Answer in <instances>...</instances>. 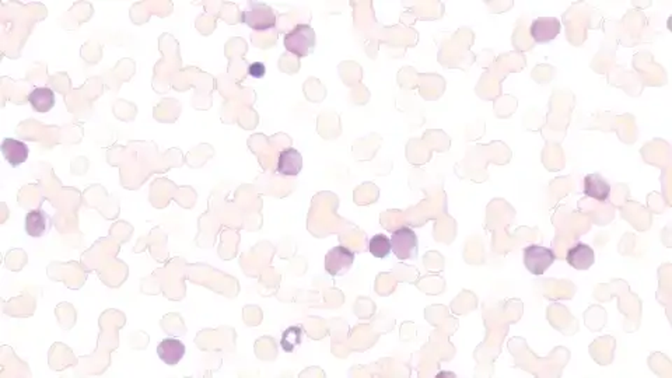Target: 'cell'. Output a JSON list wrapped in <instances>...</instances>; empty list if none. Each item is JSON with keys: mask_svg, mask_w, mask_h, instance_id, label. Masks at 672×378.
Wrapping results in <instances>:
<instances>
[{"mask_svg": "<svg viewBox=\"0 0 672 378\" xmlns=\"http://www.w3.org/2000/svg\"><path fill=\"white\" fill-rule=\"evenodd\" d=\"M562 31V24L556 17H538L532 22L529 33L536 44H548Z\"/></svg>", "mask_w": 672, "mask_h": 378, "instance_id": "cell-6", "label": "cell"}, {"mask_svg": "<svg viewBox=\"0 0 672 378\" xmlns=\"http://www.w3.org/2000/svg\"><path fill=\"white\" fill-rule=\"evenodd\" d=\"M248 73L251 77H255V79H260L265 76L266 73V68L262 62H253L249 65L248 68Z\"/></svg>", "mask_w": 672, "mask_h": 378, "instance_id": "cell-16", "label": "cell"}, {"mask_svg": "<svg viewBox=\"0 0 672 378\" xmlns=\"http://www.w3.org/2000/svg\"><path fill=\"white\" fill-rule=\"evenodd\" d=\"M29 101L34 111L45 113L55 107V93L49 87H37L30 93Z\"/></svg>", "mask_w": 672, "mask_h": 378, "instance_id": "cell-13", "label": "cell"}, {"mask_svg": "<svg viewBox=\"0 0 672 378\" xmlns=\"http://www.w3.org/2000/svg\"><path fill=\"white\" fill-rule=\"evenodd\" d=\"M556 255L551 248L542 245H528L524 248V265L532 275H544L555 262Z\"/></svg>", "mask_w": 672, "mask_h": 378, "instance_id": "cell-4", "label": "cell"}, {"mask_svg": "<svg viewBox=\"0 0 672 378\" xmlns=\"http://www.w3.org/2000/svg\"><path fill=\"white\" fill-rule=\"evenodd\" d=\"M283 44L288 52L296 55L297 58H306L315 48V31L308 24H297L285 36Z\"/></svg>", "mask_w": 672, "mask_h": 378, "instance_id": "cell-1", "label": "cell"}, {"mask_svg": "<svg viewBox=\"0 0 672 378\" xmlns=\"http://www.w3.org/2000/svg\"><path fill=\"white\" fill-rule=\"evenodd\" d=\"M566 261L572 268L577 271H587L595 262V252L590 245L584 242H577L568 251Z\"/></svg>", "mask_w": 672, "mask_h": 378, "instance_id": "cell-7", "label": "cell"}, {"mask_svg": "<svg viewBox=\"0 0 672 378\" xmlns=\"http://www.w3.org/2000/svg\"><path fill=\"white\" fill-rule=\"evenodd\" d=\"M241 22L255 31H267L276 26V15L271 6L262 2H251L248 10L241 15Z\"/></svg>", "mask_w": 672, "mask_h": 378, "instance_id": "cell-3", "label": "cell"}, {"mask_svg": "<svg viewBox=\"0 0 672 378\" xmlns=\"http://www.w3.org/2000/svg\"><path fill=\"white\" fill-rule=\"evenodd\" d=\"M354 262V254L345 245H336L328 251L324 260V268L331 276L346 275Z\"/></svg>", "mask_w": 672, "mask_h": 378, "instance_id": "cell-5", "label": "cell"}, {"mask_svg": "<svg viewBox=\"0 0 672 378\" xmlns=\"http://www.w3.org/2000/svg\"><path fill=\"white\" fill-rule=\"evenodd\" d=\"M51 228V219L49 216L42 210H30L26 216V231L30 237L40 238L45 233H48Z\"/></svg>", "mask_w": 672, "mask_h": 378, "instance_id": "cell-12", "label": "cell"}, {"mask_svg": "<svg viewBox=\"0 0 672 378\" xmlns=\"http://www.w3.org/2000/svg\"><path fill=\"white\" fill-rule=\"evenodd\" d=\"M2 153L12 167H19L29 159V146L17 139L8 138L2 142Z\"/></svg>", "mask_w": 672, "mask_h": 378, "instance_id": "cell-10", "label": "cell"}, {"mask_svg": "<svg viewBox=\"0 0 672 378\" xmlns=\"http://www.w3.org/2000/svg\"><path fill=\"white\" fill-rule=\"evenodd\" d=\"M303 342V331L299 326H290L288 328L281 339V345L285 352L292 353L297 346H300Z\"/></svg>", "mask_w": 672, "mask_h": 378, "instance_id": "cell-15", "label": "cell"}, {"mask_svg": "<svg viewBox=\"0 0 672 378\" xmlns=\"http://www.w3.org/2000/svg\"><path fill=\"white\" fill-rule=\"evenodd\" d=\"M391 251L400 261L416 260L419 254V239L409 227H400L391 235Z\"/></svg>", "mask_w": 672, "mask_h": 378, "instance_id": "cell-2", "label": "cell"}, {"mask_svg": "<svg viewBox=\"0 0 672 378\" xmlns=\"http://www.w3.org/2000/svg\"><path fill=\"white\" fill-rule=\"evenodd\" d=\"M370 254L378 260L386 258L391 252V239L385 234H375L367 245Z\"/></svg>", "mask_w": 672, "mask_h": 378, "instance_id": "cell-14", "label": "cell"}, {"mask_svg": "<svg viewBox=\"0 0 672 378\" xmlns=\"http://www.w3.org/2000/svg\"><path fill=\"white\" fill-rule=\"evenodd\" d=\"M157 354L166 364L175 365L185 356V345L180 339L167 338L159 343Z\"/></svg>", "mask_w": 672, "mask_h": 378, "instance_id": "cell-9", "label": "cell"}, {"mask_svg": "<svg viewBox=\"0 0 672 378\" xmlns=\"http://www.w3.org/2000/svg\"><path fill=\"white\" fill-rule=\"evenodd\" d=\"M303 170V156L296 149H285L279 153L276 171L285 177H296Z\"/></svg>", "mask_w": 672, "mask_h": 378, "instance_id": "cell-8", "label": "cell"}, {"mask_svg": "<svg viewBox=\"0 0 672 378\" xmlns=\"http://www.w3.org/2000/svg\"><path fill=\"white\" fill-rule=\"evenodd\" d=\"M584 194L598 202H605L611 194L609 182L600 174H588L584 178Z\"/></svg>", "mask_w": 672, "mask_h": 378, "instance_id": "cell-11", "label": "cell"}]
</instances>
